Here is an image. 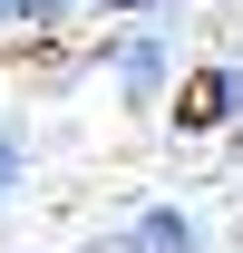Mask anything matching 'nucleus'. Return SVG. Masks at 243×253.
I'll return each mask as SVG.
<instances>
[{
	"instance_id": "2",
	"label": "nucleus",
	"mask_w": 243,
	"mask_h": 253,
	"mask_svg": "<svg viewBox=\"0 0 243 253\" xmlns=\"http://www.w3.org/2000/svg\"><path fill=\"white\" fill-rule=\"evenodd\" d=\"M107 78H117L126 107H156L165 78H175V39H165V30H117V39H107Z\"/></svg>"
},
{
	"instance_id": "4",
	"label": "nucleus",
	"mask_w": 243,
	"mask_h": 253,
	"mask_svg": "<svg viewBox=\"0 0 243 253\" xmlns=\"http://www.w3.org/2000/svg\"><path fill=\"white\" fill-rule=\"evenodd\" d=\"M59 20H78V0H0V49L10 39H49Z\"/></svg>"
},
{
	"instance_id": "6",
	"label": "nucleus",
	"mask_w": 243,
	"mask_h": 253,
	"mask_svg": "<svg viewBox=\"0 0 243 253\" xmlns=\"http://www.w3.org/2000/svg\"><path fill=\"white\" fill-rule=\"evenodd\" d=\"M88 20H136V10H165V0H78Z\"/></svg>"
},
{
	"instance_id": "3",
	"label": "nucleus",
	"mask_w": 243,
	"mask_h": 253,
	"mask_svg": "<svg viewBox=\"0 0 243 253\" xmlns=\"http://www.w3.org/2000/svg\"><path fill=\"white\" fill-rule=\"evenodd\" d=\"M126 244H136V253H204V234H195L185 205H146V214L126 224Z\"/></svg>"
},
{
	"instance_id": "5",
	"label": "nucleus",
	"mask_w": 243,
	"mask_h": 253,
	"mask_svg": "<svg viewBox=\"0 0 243 253\" xmlns=\"http://www.w3.org/2000/svg\"><path fill=\"white\" fill-rule=\"evenodd\" d=\"M20 175H30V136H20V126H0V205L20 195Z\"/></svg>"
},
{
	"instance_id": "1",
	"label": "nucleus",
	"mask_w": 243,
	"mask_h": 253,
	"mask_svg": "<svg viewBox=\"0 0 243 253\" xmlns=\"http://www.w3.org/2000/svg\"><path fill=\"white\" fill-rule=\"evenodd\" d=\"M175 126L185 136H214V126H243V49L234 59H204L175 78Z\"/></svg>"
}]
</instances>
